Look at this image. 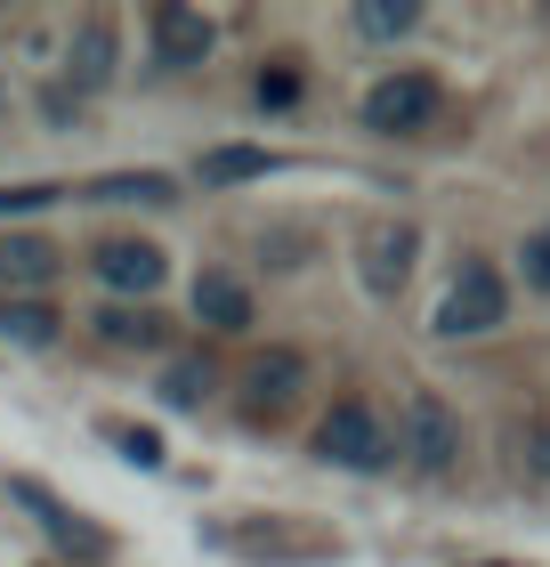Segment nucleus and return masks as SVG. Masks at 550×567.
Instances as JSON below:
<instances>
[{
    "instance_id": "1",
    "label": "nucleus",
    "mask_w": 550,
    "mask_h": 567,
    "mask_svg": "<svg viewBox=\"0 0 550 567\" xmlns=\"http://www.w3.org/2000/svg\"><path fill=\"white\" fill-rule=\"evenodd\" d=\"M316 454L332 471H388V462H397V437H388V422L364 398H332L324 422H316Z\"/></svg>"
},
{
    "instance_id": "2",
    "label": "nucleus",
    "mask_w": 550,
    "mask_h": 567,
    "mask_svg": "<svg viewBox=\"0 0 550 567\" xmlns=\"http://www.w3.org/2000/svg\"><path fill=\"white\" fill-rule=\"evenodd\" d=\"M510 317V284L494 260H461L454 284H445V300H437V332L445 341H469V332H494Z\"/></svg>"
},
{
    "instance_id": "3",
    "label": "nucleus",
    "mask_w": 550,
    "mask_h": 567,
    "mask_svg": "<svg viewBox=\"0 0 550 567\" xmlns=\"http://www.w3.org/2000/svg\"><path fill=\"white\" fill-rule=\"evenodd\" d=\"M308 390V357L300 349H251L243 365H235V405H243L251 422H283Z\"/></svg>"
},
{
    "instance_id": "4",
    "label": "nucleus",
    "mask_w": 550,
    "mask_h": 567,
    "mask_svg": "<svg viewBox=\"0 0 550 567\" xmlns=\"http://www.w3.org/2000/svg\"><path fill=\"white\" fill-rule=\"evenodd\" d=\"M422 478H454L461 471V414L445 405L437 390H413L405 398V446H397Z\"/></svg>"
},
{
    "instance_id": "5",
    "label": "nucleus",
    "mask_w": 550,
    "mask_h": 567,
    "mask_svg": "<svg viewBox=\"0 0 550 567\" xmlns=\"http://www.w3.org/2000/svg\"><path fill=\"white\" fill-rule=\"evenodd\" d=\"M429 122H437V82H429V73L397 65V73H381V82L364 90V131L413 138V131H429Z\"/></svg>"
},
{
    "instance_id": "6",
    "label": "nucleus",
    "mask_w": 550,
    "mask_h": 567,
    "mask_svg": "<svg viewBox=\"0 0 550 567\" xmlns=\"http://www.w3.org/2000/svg\"><path fill=\"white\" fill-rule=\"evenodd\" d=\"M413 251H422V227H413V219H373L356 236V284L373 300H397L405 276H413Z\"/></svg>"
},
{
    "instance_id": "7",
    "label": "nucleus",
    "mask_w": 550,
    "mask_h": 567,
    "mask_svg": "<svg viewBox=\"0 0 550 567\" xmlns=\"http://www.w3.org/2000/svg\"><path fill=\"white\" fill-rule=\"evenodd\" d=\"M90 268H97V284H106V292H122V300H146L154 284L170 276V251H163V244H146V236H97Z\"/></svg>"
},
{
    "instance_id": "8",
    "label": "nucleus",
    "mask_w": 550,
    "mask_h": 567,
    "mask_svg": "<svg viewBox=\"0 0 550 567\" xmlns=\"http://www.w3.org/2000/svg\"><path fill=\"white\" fill-rule=\"evenodd\" d=\"M211 41H219L211 17L187 9V0H163V9H154V49H163V65H203Z\"/></svg>"
},
{
    "instance_id": "9",
    "label": "nucleus",
    "mask_w": 550,
    "mask_h": 567,
    "mask_svg": "<svg viewBox=\"0 0 550 567\" xmlns=\"http://www.w3.org/2000/svg\"><path fill=\"white\" fill-rule=\"evenodd\" d=\"M195 317L211 324V332H243V324H251V292H243L227 268H203V276H195Z\"/></svg>"
},
{
    "instance_id": "10",
    "label": "nucleus",
    "mask_w": 550,
    "mask_h": 567,
    "mask_svg": "<svg viewBox=\"0 0 550 567\" xmlns=\"http://www.w3.org/2000/svg\"><path fill=\"white\" fill-rule=\"evenodd\" d=\"M106 73H114V24L82 17V24H73V90H97Z\"/></svg>"
},
{
    "instance_id": "11",
    "label": "nucleus",
    "mask_w": 550,
    "mask_h": 567,
    "mask_svg": "<svg viewBox=\"0 0 550 567\" xmlns=\"http://www.w3.org/2000/svg\"><path fill=\"white\" fill-rule=\"evenodd\" d=\"M65 260L49 236H0V284H49Z\"/></svg>"
},
{
    "instance_id": "12",
    "label": "nucleus",
    "mask_w": 550,
    "mask_h": 567,
    "mask_svg": "<svg viewBox=\"0 0 550 567\" xmlns=\"http://www.w3.org/2000/svg\"><path fill=\"white\" fill-rule=\"evenodd\" d=\"M97 341H114V349H163L170 324L146 317V308H97Z\"/></svg>"
},
{
    "instance_id": "13",
    "label": "nucleus",
    "mask_w": 550,
    "mask_h": 567,
    "mask_svg": "<svg viewBox=\"0 0 550 567\" xmlns=\"http://www.w3.org/2000/svg\"><path fill=\"white\" fill-rule=\"evenodd\" d=\"M82 195H97V203H170L178 187H170V171H106Z\"/></svg>"
},
{
    "instance_id": "14",
    "label": "nucleus",
    "mask_w": 550,
    "mask_h": 567,
    "mask_svg": "<svg viewBox=\"0 0 550 567\" xmlns=\"http://www.w3.org/2000/svg\"><path fill=\"white\" fill-rule=\"evenodd\" d=\"M276 154L268 146H211L203 154V187H243V178H268Z\"/></svg>"
},
{
    "instance_id": "15",
    "label": "nucleus",
    "mask_w": 550,
    "mask_h": 567,
    "mask_svg": "<svg viewBox=\"0 0 550 567\" xmlns=\"http://www.w3.org/2000/svg\"><path fill=\"white\" fill-rule=\"evenodd\" d=\"M211 390H219V365H211V357H170V373H163V398L178 405V414L211 405Z\"/></svg>"
},
{
    "instance_id": "16",
    "label": "nucleus",
    "mask_w": 550,
    "mask_h": 567,
    "mask_svg": "<svg viewBox=\"0 0 550 567\" xmlns=\"http://www.w3.org/2000/svg\"><path fill=\"white\" fill-rule=\"evenodd\" d=\"M0 332H9L17 349H49L58 341V308L49 300H0Z\"/></svg>"
},
{
    "instance_id": "17",
    "label": "nucleus",
    "mask_w": 550,
    "mask_h": 567,
    "mask_svg": "<svg viewBox=\"0 0 550 567\" xmlns=\"http://www.w3.org/2000/svg\"><path fill=\"white\" fill-rule=\"evenodd\" d=\"M219 544H227V551H243V559H292V551H308V544H292L283 527H259V519H251V527H227Z\"/></svg>"
},
{
    "instance_id": "18",
    "label": "nucleus",
    "mask_w": 550,
    "mask_h": 567,
    "mask_svg": "<svg viewBox=\"0 0 550 567\" xmlns=\"http://www.w3.org/2000/svg\"><path fill=\"white\" fill-rule=\"evenodd\" d=\"M510 446H518V471H527L535 486H550V414H527Z\"/></svg>"
},
{
    "instance_id": "19",
    "label": "nucleus",
    "mask_w": 550,
    "mask_h": 567,
    "mask_svg": "<svg viewBox=\"0 0 550 567\" xmlns=\"http://www.w3.org/2000/svg\"><path fill=\"white\" fill-rule=\"evenodd\" d=\"M413 24H422L413 0H373V9H356V33H373V41H397V33H413Z\"/></svg>"
},
{
    "instance_id": "20",
    "label": "nucleus",
    "mask_w": 550,
    "mask_h": 567,
    "mask_svg": "<svg viewBox=\"0 0 550 567\" xmlns=\"http://www.w3.org/2000/svg\"><path fill=\"white\" fill-rule=\"evenodd\" d=\"M97 437H114V446H122L129 462H138V471H154V462H163V437H154V430H138V422H122V414H106V422H97Z\"/></svg>"
},
{
    "instance_id": "21",
    "label": "nucleus",
    "mask_w": 550,
    "mask_h": 567,
    "mask_svg": "<svg viewBox=\"0 0 550 567\" xmlns=\"http://www.w3.org/2000/svg\"><path fill=\"white\" fill-rule=\"evenodd\" d=\"M292 97H300V65L276 58L268 73H259V106H292Z\"/></svg>"
},
{
    "instance_id": "22",
    "label": "nucleus",
    "mask_w": 550,
    "mask_h": 567,
    "mask_svg": "<svg viewBox=\"0 0 550 567\" xmlns=\"http://www.w3.org/2000/svg\"><path fill=\"white\" fill-rule=\"evenodd\" d=\"M518 268H527V284H535V292H550V227H535V236H527Z\"/></svg>"
},
{
    "instance_id": "23",
    "label": "nucleus",
    "mask_w": 550,
    "mask_h": 567,
    "mask_svg": "<svg viewBox=\"0 0 550 567\" xmlns=\"http://www.w3.org/2000/svg\"><path fill=\"white\" fill-rule=\"evenodd\" d=\"M49 203H65V187H0V212H49Z\"/></svg>"
}]
</instances>
